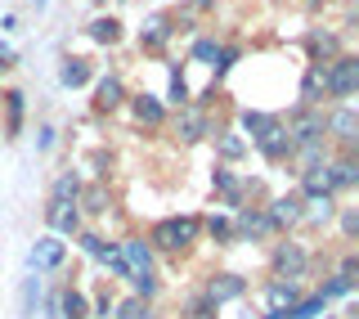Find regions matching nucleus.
<instances>
[{
  "label": "nucleus",
  "instance_id": "412c9836",
  "mask_svg": "<svg viewBox=\"0 0 359 319\" xmlns=\"http://www.w3.org/2000/svg\"><path fill=\"white\" fill-rule=\"evenodd\" d=\"M274 126H278V117H269V112H243V131L252 135V144L261 140L265 131H274Z\"/></svg>",
  "mask_w": 359,
  "mask_h": 319
},
{
  "label": "nucleus",
  "instance_id": "2f4dec72",
  "mask_svg": "<svg viewBox=\"0 0 359 319\" xmlns=\"http://www.w3.org/2000/svg\"><path fill=\"white\" fill-rule=\"evenodd\" d=\"M351 288H355V279H341V275H332V283H323V292H319V297H323V301H328V297H346Z\"/></svg>",
  "mask_w": 359,
  "mask_h": 319
},
{
  "label": "nucleus",
  "instance_id": "f8f14e48",
  "mask_svg": "<svg viewBox=\"0 0 359 319\" xmlns=\"http://www.w3.org/2000/svg\"><path fill=\"white\" fill-rule=\"evenodd\" d=\"M243 288H247V283H243L238 275H211V283H207V301H211V306L233 301V297H243Z\"/></svg>",
  "mask_w": 359,
  "mask_h": 319
},
{
  "label": "nucleus",
  "instance_id": "c756f323",
  "mask_svg": "<svg viewBox=\"0 0 359 319\" xmlns=\"http://www.w3.org/2000/svg\"><path fill=\"white\" fill-rule=\"evenodd\" d=\"M81 202H86V211H95V216H99V211H108V189H104V185L86 189V198H81Z\"/></svg>",
  "mask_w": 359,
  "mask_h": 319
},
{
  "label": "nucleus",
  "instance_id": "a878e982",
  "mask_svg": "<svg viewBox=\"0 0 359 319\" xmlns=\"http://www.w3.org/2000/svg\"><path fill=\"white\" fill-rule=\"evenodd\" d=\"M135 117L149 122V126H157V122H162V104H157L153 95H140V99H135Z\"/></svg>",
  "mask_w": 359,
  "mask_h": 319
},
{
  "label": "nucleus",
  "instance_id": "c9c22d12",
  "mask_svg": "<svg viewBox=\"0 0 359 319\" xmlns=\"http://www.w3.org/2000/svg\"><path fill=\"white\" fill-rule=\"evenodd\" d=\"M81 247H86L90 256H104V252H108V243H104L99 234H81Z\"/></svg>",
  "mask_w": 359,
  "mask_h": 319
},
{
  "label": "nucleus",
  "instance_id": "ddd939ff",
  "mask_svg": "<svg viewBox=\"0 0 359 319\" xmlns=\"http://www.w3.org/2000/svg\"><path fill=\"white\" fill-rule=\"evenodd\" d=\"M269 221H274V230H278V225L306 221V202H301V193H292V198H278L274 207H269Z\"/></svg>",
  "mask_w": 359,
  "mask_h": 319
},
{
  "label": "nucleus",
  "instance_id": "7c9ffc66",
  "mask_svg": "<svg viewBox=\"0 0 359 319\" xmlns=\"http://www.w3.org/2000/svg\"><path fill=\"white\" fill-rule=\"evenodd\" d=\"M207 234L220 238V243H229V238H233V221H224V216H211V221H207Z\"/></svg>",
  "mask_w": 359,
  "mask_h": 319
},
{
  "label": "nucleus",
  "instance_id": "20e7f679",
  "mask_svg": "<svg viewBox=\"0 0 359 319\" xmlns=\"http://www.w3.org/2000/svg\"><path fill=\"white\" fill-rule=\"evenodd\" d=\"M287 140H292V149H310V144H323V112H297L292 117V126H287Z\"/></svg>",
  "mask_w": 359,
  "mask_h": 319
},
{
  "label": "nucleus",
  "instance_id": "a19ab883",
  "mask_svg": "<svg viewBox=\"0 0 359 319\" xmlns=\"http://www.w3.org/2000/svg\"><path fill=\"white\" fill-rule=\"evenodd\" d=\"M220 149H224V157H238L243 153V140H233V135H229V140H220Z\"/></svg>",
  "mask_w": 359,
  "mask_h": 319
},
{
  "label": "nucleus",
  "instance_id": "39448f33",
  "mask_svg": "<svg viewBox=\"0 0 359 319\" xmlns=\"http://www.w3.org/2000/svg\"><path fill=\"white\" fill-rule=\"evenodd\" d=\"M306 266H310V256L301 252L297 243H278L274 247V275L283 279V283H297L301 275H306Z\"/></svg>",
  "mask_w": 359,
  "mask_h": 319
},
{
  "label": "nucleus",
  "instance_id": "9b49d317",
  "mask_svg": "<svg viewBox=\"0 0 359 319\" xmlns=\"http://www.w3.org/2000/svg\"><path fill=\"white\" fill-rule=\"evenodd\" d=\"M265 301H269V315H283V311H292V306L301 301V288H297V283L274 279V283L265 288Z\"/></svg>",
  "mask_w": 359,
  "mask_h": 319
},
{
  "label": "nucleus",
  "instance_id": "dca6fc26",
  "mask_svg": "<svg viewBox=\"0 0 359 319\" xmlns=\"http://www.w3.org/2000/svg\"><path fill=\"white\" fill-rule=\"evenodd\" d=\"M59 261H63V243H59V238H41V243L32 247V266H36V270H54Z\"/></svg>",
  "mask_w": 359,
  "mask_h": 319
},
{
  "label": "nucleus",
  "instance_id": "c85d7f7f",
  "mask_svg": "<svg viewBox=\"0 0 359 319\" xmlns=\"http://www.w3.org/2000/svg\"><path fill=\"white\" fill-rule=\"evenodd\" d=\"M5 108H9V135H18V126H22V95L18 90L5 95Z\"/></svg>",
  "mask_w": 359,
  "mask_h": 319
},
{
  "label": "nucleus",
  "instance_id": "c03bdc74",
  "mask_svg": "<svg viewBox=\"0 0 359 319\" xmlns=\"http://www.w3.org/2000/svg\"><path fill=\"white\" fill-rule=\"evenodd\" d=\"M265 319H287V315H265Z\"/></svg>",
  "mask_w": 359,
  "mask_h": 319
},
{
  "label": "nucleus",
  "instance_id": "aec40b11",
  "mask_svg": "<svg viewBox=\"0 0 359 319\" xmlns=\"http://www.w3.org/2000/svg\"><path fill=\"white\" fill-rule=\"evenodd\" d=\"M90 315V306H86V297L76 288H67L63 297H59V319H86Z\"/></svg>",
  "mask_w": 359,
  "mask_h": 319
},
{
  "label": "nucleus",
  "instance_id": "6e6552de",
  "mask_svg": "<svg viewBox=\"0 0 359 319\" xmlns=\"http://www.w3.org/2000/svg\"><path fill=\"white\" fill-rule=\"evenodd\" d=\"M256 149H261L269 162H283V157H292V140H287V126L278 122L274 131H265L261 140H256Z\"/></svg>",
  "mask_w": 359,
  "mask_h": 319
},
{
  "label": "nucleus",
  "instance_id": "7ed1b4c3",
  "mask_svg": "<svg viewBox=\"0 0 359 319\" xmlns=\"http://www.w3.org/2000/svg\"><path fill=\"white\" fill-rule=\"evenodd\" d=\"M323 135H332L341 149H355V140H359V117H355V108H351V104L332 108L328 117H323Z\"/></svg>",
  "mask_w": 359,
  "mask_h": 319
},
{
  "label": "nucleus",
  "instance_id": "f704fd0d",
  "mask_svg": "<svg viewBox=\"0 0 359 319\" xmlns=\"http://www.w3.org/2000/svg\"><path fill=\"white\" fill-rule=\"evenodd\" d=\"M171 104H180V108L189 104V86H184V77H180V72H171Z\"/></svg>",
  "mask_w": 359,
  "mask_h": 319
},
{
  "label": "nucleus",
  "instance_id": "cd10ccee",
  "mask_svg": "<svg viewBox=\"0 0 359 319\" xmlns=\"http://www.w3.org/2000/svg\"><path fill=\"white\" fill-rule=\"evenodd\" d=\"M216 189H220L224 198L233 202V207H238V198H243V185H238V180L229 176V171H216Z\"/></svg>",
  "mask_w": 359,
  "mask_h": 319
},
{
  "label": "nucleus",
  "instance_id": "393cba45",
  "mask_svg": "<svg viewBox=\"0 0 359 319\" xmlns=\"http://www.w3.org/2000/svg\"><path fill=\"white\" fill-rule=\"evenodd\" d=\"M310 54H314V59H319V54H323V59H328V54H341V41H337L332 32H314V37H310Z\"/></svg>",
  "mask_w": 359,
  "mask_h": 319
},
{
  "label": "nucleus",
  "instance_id": "f3484780",
  "mask_svg": "<svg viewBox=\"0 0 359 319\" xmlns=\"http://www.w3.org/2000/svg\"><path fill=\"white\" fill-rule=\"evenodd\" d=\"M121 99H126L121 82H117V77H104V82H99V90H95V108H99V112H112Z\"/></svg>",
  "mask_w": 359,
  "mask_h": 319
},
{
  "label": "nucleus",
  "instance_id": "4be33fe9",
  "mask_svg": "<svg viewBox=\"0 0 359 319\" xmlns=\"http://www.w3.org/2000/svg\"><path fill=\"white\" fill-rule=\"evenodd\" d=\"M319 90L328 95V86H323V63H310L306 82H301V99H319Z\"/></svg>",
  "mask_w": 359,
  "mask_h": 319
},
{
  "label": "nucleus",
  "instance_id": "79ce46f5",
  "mask_svg": "<svg viewBox=\"0 0 359 319\" xmlns=\"http://www.w3.org/2000/svg\"><path fill=\"white\" fill-rule=\"evenodd\" d=\"M9 63H14V54H9V50H5V45H0V72H5V67H9Z\"/></svg>",
  "mask_w": 359,
  "mask_h": 319
},
{
  "label": "nucleus",
  "instance_id": "423d86ee",
  "mask_svg": "<svg viewBox=\"0 0 359 319\" xmlns=\"http://www.w3.org/2000/svg\"><path fill=\"white\" fill-rule=\"evenodd\" d=\"M233 234H243V238H265V234H274V221H269V211H261V207H243L238 221H233Z\"/></svg>",
  "mask_w": 359,
  "mask_h": 319
},
{
  "label": "nucleus",
  "instance_id": "f257e3e1",
  "mask_svg": "<svg viewBox=\"0 0 359 319\" xmlns=\"http://www.w3.org/2000/svg\"><path fill=\"white\" fill-rule=\"evenodd\" d=\"M202 230L198 216H171V221H157L153 234H149V247H157V252H189L194 247V238Z\"/></svg>",
  "mask_w": 359,
  "mask_h": 319
},
{
  "label": "nucleus",
  "instance_id": "b1692460",
  "mask_svg": "<svg viewBox=\"0 0 359 319\" xmlns=\"http://www.w3.org/2000/svg\"><path fill=\"white\" fill-rule=\"evenodd\" d=\"M59 77H63V86H86L90 82V63L86 59H67Z\"/></svg>",
  "mask_w": 359,
  "mask_h": 319
},
{
  "label": "nucleus",
  "instance_id": "6ab92c4d",
  "mask_svg": "<svg viewBox=\"0 0 359 319\" xmlns=\"http://www.w3.org/2000/svg\"><path fill=\"white\" fill-rule=\"evenodd\" d=\"M81 198V180L72 176V171H63L59 180H54V193H50V202H76Z\"/></svg>",
  "mask_w": 359,
  "mask_h": 319
},
{
  "label": "nucleus",
  "instance_id": "9d476101",
  "mask_svg": "<svg viewBox=\"0 0 359 319\" xmlns=\"http://www.w3.org/2000/svg\"><path fill=\"white\" fill-rule=\"evenodd\" d=\"M45 221H50V230H59V234H76L81 211H76V202H50V207H45Z\"/></svg>",
  "mask_w": 359,
  "mask_h": 319
},
{
  "label": "nucleus",
  "instance_id": "473e14b6",
  "mask_svg": "<svg viewBox=\"0 0 359 319\" xmlns=\"http://www.w3.org/2000/svg\"><path fill=\"white\" fill-rule=\"evenodd\" d=\"M332 211H337L332 198H310V211H306V216H310V221H328Z\"/></svg>",
  "mask_w": 359,
  "mask_h": 319
},
{
  "label": "nucleus",
  "instance_id": "5701e85b",
  "mask_svg": "<svg viewBox=\"0 0 359 319\" xmlns=\"http://www.w3.org/2000/svg\"><path fill=\"white\" fill-rule=\"evenodd\" d=\"M90 37H95L99 45H112L121 37V22L117 18H95V22H90Z\"/></svg>",
  "mask_w": 359,
  "mask_h": 319
},
{
  "label": "nucleus",
  "instance_id": "1a4fd4ad",
  "mask_svg": "<svg viewBox=\"0 0 359 319\" xmlns=\"http://www.w3.org/2000/svg\"><path fill=\"white\" fill-rule=\"evenodd\" d=\"M301 193L306 198H332V176H328V162L301 171Z\"/></svg>",
  "mask_w": 359,
  "mask_h": 319
},
{
  "label": "nucleus",
  "instance_id": "e433bc0d",
  "mask_svg": "<svg viewBox=\"0 0 359 319\" xmlns=\"http://www.w3.org/2000/svg\"><path fill=\"white\" fill-rule=\"evenodd\" d=\"M135 279V292H140V297H153V292H157V279L153 275H130Z\"/></svg>",
  "mask_w": 359,
  "mask_h": 319
},
{
  "label": "nucleus",
  "instance_id": "4c0bfd02",
  "mask_svg": "<svg viewBox=\"0 0 359 319\" xmlns=\"http://www.w3.org/2000/svg\"><path fill=\"white\" fill-rule=\"evenodd\" d=\"M341 230H346V238H355V234H359V211H355V207H346V211H341Z\"/></svg>",
  "mask_w": 359,
  "mask_h": 319
},
{
  "label": "nucleus",
  "instance_id": "72a5a7b5",
  "mask_svg": "<svg viewBox=\"0 0 359 319\" xmlns=\"http://www.w3.org/2000/svg\"><path fill=\"white\" fill-rule=\"evenodd\" d=\"M216 311H220V306H211V301H207V297H198V301H194V306H189V319H220V315H216Z\"/></svg>",
  "mask_w": 359,
  "mask_h": 319
},
{
  "label": "nucleus",
  "instance_id": "0eeeda50",
  "mask_svg": "<svg viewBox=\"0 0 359 319\" xmlns=\"http://www.w3.org/2000/svg\"><path fill=\"white\" fill-rule=\"evenodd\" d=\"M121 261H126L130 275H153V247L144 238H126L121 243Z\"/></svg>",
  "mask_w": 359,
  "mask_h": 319
},
{
  "label": "nucleus",
  "instance_id": "2eb2a0df",
  "mask_svg": "<svg viewBox=\"0 0 359 319\" xmlns=\"http://www.w3.org/2000/svg\"><path fill=\"white\" fill-rule=\"evenodd\" d=\"M175 131H180V140H184V144H194V140H202V135H207V117H202L198 108H180Z\"/></svg>",
  "mask_w": 359,
  "mask_h": 319
},
{
  "label": "nucleus",
  "instance_id": "58836bf2",
  "mask_svg": "<svg viewBox=\"0 0 359 319\" xmlns=\"http://www.w3.org/2000/svg\"><path fill=\"white\" fill-rule=\"evenodd\" d=\"M41 297V279H27V288H22V311H32Z\"/></svg>",
  "mask_w": 359,
  "mask_h": 319
},
{
  "label": "nucleus",
  "instance_id": "ea45409f",
  "mask_svg": "<svg viewBox=\"0 0 359 319\" xmlns=\"http://www.w3.org/2000/svg\"><path fill=\"white\" fill-rule=\"evenodd\" d=\"M216 50H220L216 41H198L194 45V59H216Z\"/></svg>",
  "mask_w": 359,
  "mask_h": 319
},
{
  "label": "nucleus",
  "instance_id": "a211bd4d",
  "mask_svg": "<svg viewBox=\"0 0 359 319\" xmlns=\"http://www.w3.org/2000/svg\"><path fill=\"white\" fill-rule=\"evenodd\" d=\"M328 176H332V193H337V189H351L355 180H359L355 157H337V162H328Z\"/></svg>",
  "mask_w": 359,
  "mask_h": 319
},
{
  "label": "nucleus",
  "instance_id": "37998d69",
  "mask_svg": "<svg viewBox=\"0 0 359 319\" xmlns=\"http://www.w3.org/2000/svg\"><path fill=\"white\" fill-rule=\"evenodd\" d=\"M194 5H198V9H207V5H216V0H194Z\"/></svg>",
  "mask_w": 359,
  "mask_h": 319
},
{
  "label": "nucleus",
  "instance_id": "4468645a",
  "mask_svg": "<svg viewBox=\"0 0 359 319\" xmlns=\"http://www.w3.org/2000/svg\"><path fill=\"white\" fill-rule=\"evenodd\" d=\"M140 41L149 45V50H153V45H166V41H171V14H149L144 27H140Z\"/></svg>",
  "mask_w": 359,
  "mask_h": 319
},
{
  "label": "nucleus",
  "instance_id": "f03ea898",
  "mask_svg": "<svg viewBox=\"0 0 359 319\" xmlns=\"http://www.w3.org/2000/svg\"><path fill=\"white\" fill-rule=\"evenodd\" d=\"M323 86L332 99H351L359 86V59L355 54H337L332 63H323Z\"/></svg>",
  "mask_w": 359,
  "mask_h": 319
},
{
  "label": "nucleus",
  "instance_id": "bb28decb",
  "mask_svg": "<svg viewBox=\"0 0 359 319\" xmlns=\"http://www.w3.org/2000/svg\"><path fill=\"white\" fill-rule=\"evenodd\" d=\"M112 311H117V319H149V301H144V297H130V301L112 306Z\"/></svg>",
  "mask_w": 359,
  "mask_h": 319
}]
</instances>
